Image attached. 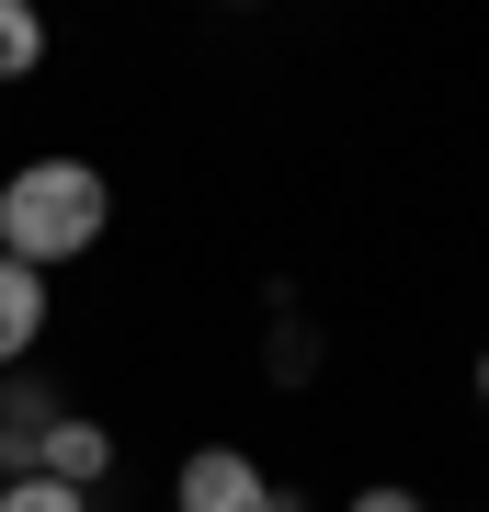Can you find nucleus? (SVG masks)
Listing matches in <instances>:
<instances>
[{"instance_id": "f257e3e1", "label": "nucleus", "mask_w": 489, "mask_h": 512, "mask_svg": "<svg viewBox=\"0 0 489 512\" xmlns=\"http://www.w3.org/2000/svg\"><path fill=\"white\" fill-rule=\"evenodd\" d=\"M103 228H114V183L91 160H23L0 183V262H23V274L80 262Z\"/></svg>"}, {"instance_id": "f03ea898", "label": "nucleus", "mask_w": 489, "mask_h": 512, "mask_svg": "<svg viewBox=\"0 0 489 512\" xmlns=\"http://www.w3.org/2000/svg\"><path fill=\"white\" fill-rule=\"evenodd\" d=\"M171 512H285V490L262 478V456H239V444H194L171 478Z\"/></svg>"}, {"instance_id": "7ed1b4c3", "label": "nucleus", "mask_w": 489, "mask_h": 512, "mask_svg": "<svg viewBox=\"0 0 489 512\" xmlns=\"http://www.w3.org/2000/svg\"><path fill=\"white\" fill-rule=\"evenodd\" d=\"M46 433H57V399H46L35 376H0V478L35 467V456H46Z\"/></svg>"}, {"instance_id": "20e7f679", "label": "nucleus", "mask_w": 489, "mask_h": 512, "mask_svg": "<svg viewBox=\"0 0 489 512\" xmlns=\"http://www.w3.org/2000/svg\"><path fill=\"white\" fill-rule=\"evenodd\" d=\"M46 342V274L0 262V376H23V353Z\"/></svg>"}, {"instance_id": "39448f33", "label": "nucleus", "mask_w": 489, "mask_h": 512, "mask_svg": "<svg viewBox=\"0 0 489 512\" xmlns=\"http://www.w3.org/2000/svg\"><path fill=\"white\" fill-rule=\"evenodd\" d=\"M46 478H69V490L91 501V478H103L114 467V433H103V421H69V410H57V433H46V456H35Z\"/></svg>"}, {"instance_id": "423d86ee", "label": "nucleus", "mask_w": 489, "mask_h": 512, "mask_svg": "<svg viewBox=\"0 0 489 512\" xmlns=\"http://www.w3.org/2000/svg\"><path fill=\"white\" fill-rule=\"evenodd\" d=\"M46 57V23H35V0H0V80H23Z\"/></svg>"}, {"instance_id": "0eeeda50", "label": "nucleus", "mask_w": 489, "mask_h": 512, "mask_svg": "<svg viewBox=\"0 0 489 512\" xmlns=\"http://www.w3.org/2000/svg\"><path fill=\"white\" fill-rule=\"evenodd\" d=\"M0 512H91L69 478H46V467H23V478H0Z\"/></svg>"}, {"instance_id": "6e6552de", "label": "nucleus", "mask_w": 489, "mask_h": 512, "mask_svg": "<svg viewBox=\"0 0 489 512\" xmlns=\"http://www.w3.org/2000/svg\"><path fill=\"white\" fill-rule=\"evenodd\" d=\"M353 512H421V490H353Z\"/></svg>"}, {"instance_id": "1a4fd4ad", "label": "nucleus", "mask_w": 489, "mask_h": 512, "mask_svg": "<svg viewBox=\"0 0 489 512\" xmlns=\"http://www.w3.org/2000/svg\"><path fill=\"white\" fill-rule=\"evenodd\" d=\"M478 399H489V353H478Z\"/></svg>"}, {"instance_id": "9d476101", "label": "nucleus", "mask_w": 489, "mask_h": 512, "mask_svg": "<svg viewBox=\"0 0 489 512\" xmlns=\"http://www.w3.org/2000/svg\"><path fill=\"white\" fill-rule=\"evenodd\" d=\"M285 512H296V501H285Z\"/></svg>"}]
</instances>
